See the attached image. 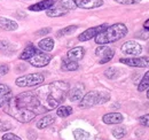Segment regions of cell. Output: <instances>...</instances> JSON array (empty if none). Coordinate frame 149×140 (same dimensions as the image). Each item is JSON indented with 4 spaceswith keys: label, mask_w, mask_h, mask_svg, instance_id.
Wrapping results in <instances>:
<instances>
[{
    "label": "cell",
    "mask_w": 149,
    "mask_h": 140,
    "mask_svg": "<svg viewBox=\"0 0 149 140\" xmlns=\"http://www.w3.org/2000/svg\"><path fill=\"white\" fill-rule=\"evenodd\" d=\"M69 88L70 86L67 82L57 80L46 85H41L32 92L41 109V113L44 114L55 109L61 105L68 97Z\"/></svg>",
    "instance_id": "obj_1"
},
{
    "label": "cell",
    "mask_w": 149,
    "mask_h": 140,
    "mask_svg": "<svg viewBox=\"0 0 149 140\" xmlns=\"http://www.w3.org/2000/svg\"><path fill=\"white\" fill-rule=\"evenodd\" d=\"M3 111L12 116L13 118L17 120L21 123H29L31 122L37 115L28 109L25 106H23L15 97H12L3 106Z\"/></svg>",
    "instance_id": "obj_2"
},
{
    "label": "cell",
    "mask_w": 149,
    "mask_h": 140,
    "mask_svg": "<svg viewBox=\"0 0 149 140\" xmlns=\"http://www.w3.org/2000/svg\"><path fill=\"white\" fill-rule=\"evenodd\" d=\"M127 32H129L127 27L124 23H115L110 27L108 25L94 39L97 45H107V44H111L120 40L122 38H124L127 35Z\"/></svg>",
    "instance_id": "obj_3"
},
{
    "label": "cell",
    "mask_w": 149,
    "mask_h": 140,
    "mask_svg": "<svg viewBox=\"0 0 149 140\" xmlns=\"http://www.w3.org/2000/svg\"><path fill=\"white\" fill-rule=\"evenodd\" d=\"M109 100H110V93L109 92H107V91H91L81 98V100L79 102V107L80 108H91L93 106L106 104Z\"/></svg>",
    "instance_id": "obj_4"
},
{
    "label": "cell",
    "mask_w": 149,
    "mask_h": 140,
    "mask_svg": "<svg viewBox=\"0 0 149 140\" xmlns=\"http://www.w3.org/2000/svg\"><path fill=\"white\" fill-rule=\"evenodd\" d=\"M45 77L42 74H29V75H24L19 77L15 80V84L19 88H33V86H38L41 83H44Z\"/></svg>",
    "instance_id": "obj_5"
},
{
    "label": "cell",
    "mask_w": 149,
    "mask_h": 140,
    "mask_svg": "<svg viewBox=\"0 0 149 140\" xmlns=\"http://www.w3.org/2000/svg\"><path fill=\"white\" fill-rule=\"evenodd\" d=\"M52 60V55L47 54V52H44V51H37L35 53V55L32 57H30L28 61L29 63L32 66V67H36V68H41V67H45L47 66Z\"/></svg>",
    "instance_id": "obj_6"
},
{
    "label": "cell",
    "mask_w": 149,
    "mask_h": 140,
    "mask_svg": "<svg viewBox=\"0 0 149 140\" xmlns=\"http://www.w3.org/2000/svg\"><path fill=\"white\" fill-rule=\"evenodd\" d=\"M120 63H124L129 67L135 68H147L149 67V56H133V57H122Z\"/></svg>",
    "instance_id": "obj_7"
},
{
    "label": "cell",
    "mask_w": 149,
    "mask_h": 140,
    "mask_svg": "<svg viewBox=\"0 0 149 140\" xmlns=\"http://www.w3.org/2000/svg\"><path fill=\"white\" fill-rule=\"evenodd\" d=\"M95 54L96 56L100 57V61L99 63L100 64H104V63H108L115 55V50L111 47H108V46H99L96 50H95Z\"/></svg>",
    "instance_id": "obj_8"
},
{
    "label": "cell",
    "mask_w": 149,
    "mask_h": 140,
    "mask_svg": "<svg viewBox=\"0 0 149 140\" xmlns=\"http://www.w3.org/2000/svg\"><path fill=\"white\" fill-rule=\"evenodd\" d=\"M107 27H108V24L104 23V24H101V25H97V27L90 28V29L85 30L84 32H81L80 35L78 36V40H79V41H87V40H91V39L95 38L101 31H103Z\"/></svg>",
    "instance_id": "obj_9"
},
{
    "label": "cell",
    "mask_w": 149,
    "mask_h": 140,
    "mask_svg": "<svg viewBox=\"0 0 149 140\" xmlns=\"http://www.w3.org/2000/svg\"><path fill=\"white\" fill-rule=\"evenodd\" d=\"M120 50L125 55H140L142 52V46L134 40H129L122 45Z\"/></svg>",
    "instance_id": "obj_10"
},
{
    "label": "cell",
    "mask_w": 149,
    "mask_h": 140,
    "mask_svg": "<svg viewBox=\"0 0 149 140\" xmlns=\"http://www.w3.org/2000/svg\"><path fill=\"white\" fill-rule=\"evenodd\" d=\"M77 8L81 9H94L103 5V0H74Z\"/></svg>",
    "instance_id": "obj_11"
},
{
    "label": "cell",
    "mask_w": 149,
    "mask_h": 140,
    "mask_svg": "<svg viewBox=\"0 0 149 140\" xmlns=\"http://www.w3.org/2000/svg\"><path fill=\"white\" fill-rule=\"evenodd\" d=\"M55 0H41L35 5H31L29 7L30 10L32 12H41V10H48L55 5Z\"/></svg>",
    "instance_id": "obj_12"
},
{
    "label": "cell",
    "mask_w": 149,
    "mask_h": 140,
    "mask_svg": "<svg viewBox=\"0 0 149 140\" xmlns=\"http://www.w3.org/2000/svg\"><path fill=\"white\" fill-rule=\"evenodd\" d=\"M83 97H84V85L79 84L76 85L74 88H69L68 98L70 99V101H80Z\"/></svg>",
    "instance_id": "obj_13"
},
{
    "label": "cell",
    "mask_w": 149,
    "mask_h": 140,
    "mask_svg": "<svg viewBox=\"0 0 149 140\" xmlns=\"http://www.w3.org/2000/svg\"><path fill=\"white\" fill-rule=\"evenodd\" d=\"M102 121L106 124L113 125V124H119L124 121V117L120 113H108L106 115H103Z\"/></svg>",
    "instance_id": "obj_14"
},
{
    "label": "cell",
    "mask_w": 149,
    "mask_h": 140,
    "mask_svg": "<svg viewBox=\"0 0 149 140\" xmlns=\"http://www.w3.org/2000/svg\"><path fill=\"white\" fill-rule=\"evenodd\" d=\"M68 13H69L68 9L63 8L62 6H60L58 4L55 2V5H54L51 9H48V10L46 12V15L49 16V18H60V16H63V15H65V14H68Z\"/></svg>",
    "instance_id": "obj_15"
},
{
    "label": "cell",
    "mask_w": 149,
    "mask_h": 140,
    "mask_svg": "<svg viewBox=\"0 0 149 140\" xmlns=\"http://www.w3.org/2000/svg\"><path fill=\"white\" fill-rule=\"evenodd\" d=\"M12 97L13 95L10 88L6 84H0V107H3Z\"/></svg>",
    "instance_id": "obj_16"
},
{
    "label": "cell",
    "mask_w": 149,
    "mask_h": 140,
    "mask_svg": "<svg viewBox=\"0 0 149 140\" xmlns=\"http://www.w3.org/2000/svg\"><path fill=\"white\" fill-rule=\"evenodd\" d=\"M19 28L17 23L10 18H0V29L6 30V31H14Z\"/></svg>",
    "instance_id": "obj_17"
},
{
    "label": "cell",
    "mask_w": 149,
    "mask_h": 140,
    "mask_svg": "<svg viewBox=\"0 0 149 140\" xmlns=\"http://www.w3.org/2000/svg\"><path fill=\"white\" fill-rule=\"evenodd\" d=\"M84 55H85V50L80 46L79 47H74L67 53V57L70 59V60H74V61L81 60L84 57Z\"/></svg>",
    "instance_id": "obj_18"
},
{
    "label": "cell",
    "mask_w": 149,
    "mask_h": 140,
    "mask_svg": "<svg viewBox=\"0 0 149 140\" xmlns=\"http://www.w3.org/2000/svg\"><path fill=\"white\" fill-rule=\"evenodd\" d=\"M38 47L44 52H52L54 48V39L53 38H44L38 43Z\"/></svg>",
    "instance_id": "obj_19"
},
{
    "label": "cell",
    "mask_w": 149,
    "mask_h": 140,
    "mask_svg": "<svg viewBox=\"0 0 149 140\" xmlns=\"http://www.w3.org/2000/svg\"><path fill=\"white\" fill-rule=\"evenodd\" d=\"M61 68H62V70H64V71H74V70H77L79 68V64H78L77 61H74V60H70V59L65 57L62 61Z\"/></svg>",
    "instance_id": "obj_20"
},
{
    "label": "cell",
    "mask_w": 149,
    "mask_h": 140,
    "mask_svg": "<svg viewBox=\"0 0 149 140\" xmlns=\"http://www.w3.org/2000/svg\"><path fill=\"white\" fill-rule=\"evenodd\" d=\"M54 122H55L54 116H52V115H47V116H44L41 120L38 121L37 127L38 129H46V127L51 126Z\"/></svg>",
    "instance_id": "obj_21"
},
{
    "label": "cell",
    "mask_w": 149,
    "mask_h": 140,
    "mask_svg": "<svg viewBox=\"0 0 149 140\" xmlns=\"http://www.w3.org/2000/svg\"><path fill=\"white\" fill-rule=\"evenodd\" d=\"M36 52H37L36 47H35L33 45H29V46H26V47L23 50V52L21 53L19 59H21V60H29L30 57H32V56L35 55Z\"/></svg>",
    "instance_id": "obj_22"
},
{
    "label": "cell",
    "mask_w": 149,
    "mask_h": 140,
    "mask_svg": "<svg viewBox=\"0 0 149 140\" xmlns=\"http://www.w3.org/2000/svg\"><path fill=\"white\" fill-rule=\"evenodd\" d=\"M72 114V108L69 106H58L56 109V115L58 117H68Z\"/></svg>",
    "instance_id": "obj_23"
},
{
    "label": "cell",
    "mask_w": 149,
    "mask_h": 140,
    "mask_svg": "<svg viewBox=\"0 0 149 140\" xmlns=\"http://www.w3.org/2000/svg\"><path fill=\"white\" fill-rule=\"evenodd\" d=\"M72 133H74V137L76 140H90V138H91V134L83 129H76V130H74Z\"/></svg>",
    "instance_id": "obj_24"
},
{
    "label": "cell",
    "mask_w": 149,
    "mask_h": 140,
    "mask_svg": "<svg viewBox=\"0 0 149 140\" xmlns=\"http://www.w3.org/2000/svg\"><path fill=\"white\" fill-rule=\"evenodd\" d=\"M148 88H149V71H147V72L143 75L142 79L140 80V83H139V85H138V91H139V92H145V91H147Z\"/></svg>",
    "instance_id": "obj_25"
},
{
    "label": "cell",
    "mask_w": 149,
    "mask_h": 140,
    "mask_svg": "<svg viewBox=\"0 0 149 140\" xmlns=\"http://www.w3.org/2000/svg\"><path fill=\"white\" fill-rule=\"evenodd\" d=\"M127 133V130L125 126H116L112 129V136L116 138V139H122L126 136Z\"/></svg>",
    "instance_id": "obj_26"
},
{
    "label": "cell",
    "mask_w": 149,
    "mask_h": 140,
    "mask_svg": "<svg viewBox=\"0 0 149 140\" xmlns=\"http://www.w3.org/2000/svg\"><path fill=\"white\" fill-rule=\"evenodd\" d=\"M77 29H78L77 25H69V27H67V28H63V29L58 30V31L56 32V36H57V37H64V36L71 35V34H74Z\"/></svg>",
    "instance_id": "obj_27"
},
{
    "label": "cell",
    "mask_w": 149,
    "mask_h": 140,
    "mask_svg": "<svg viewBox=\"0 0 149 140\" xmlns=\"http://www.w3.org/2000/svg\"><path fill=\"white\" fill-rule=\"evenodd\" d=\"M0 52L3 54H12L14 48L7 40H0Z\"/></svg>",
    "instance_id": "obj_28"
},
{
    "label": "cell",
    "mask_w": 149,
    "mask_h": 140,
    "mask_svg": "<svg viewBox=\"0 0 149 140\" xmlns=\"http://www.w3.org/2000/svg\"><path fill=\"white\" fill-rule=\"evenodd\" d=\"M57 4L60 6H62L63 8L68 9V10H72V9L77 8V6L74 4V0H57Z\"/></svg>",
    "instance_id": "obj_29"
},
{
    "label": "cell",
    "mask_w": 149,
    "mask_h": 140,
    "mask_svg": "<svg viewBox=\"0 0 149 140\" xmlns=\"http://www.w3.org/2000/svg\"><path fill=\"white\" fill-rule=\"evenodd\" d=\"M118 72H119V70L116 69V68H109V69H107L104 71V75H106V77L113 79V78L118 77Z\"/></svg>",
    "instance_id": "obj_30"
},
{
    "label": "cell",
    "mask_w": 149,
    "mask_h": 140,
    "mask_svg": "<svg viewBox=\"0 0 149 140\" xmlns=\"http://www.w3.org/2000/svg\"><path fill=\"white\" fill-rule=\"evenodd\" d=\"M12 129V124L7 121H3V120H0V131H9Z\"/></svg>",
    "instance_id": "obj_31"
},
{
    "label": "cell",
    "mask_w": 149,
    "mask_h": 140,
    "mask_svg": "<svg viewBox=\"0 0 149 140\" xmlns=\"http://www.w3.org/2000/svg\"><path fill=\"white\" fill-rule=\"evenodd\" d=\"M1 140H22V139L19 138V136L14 134V133H5L2 136Z\"/></svg>",
    "instance_id": "obj_32"
},
{
    "label": "cell",
    "mask_w": 149,
    "mask_h": 140,
    "mask_svg": "<svg viewBox=\"0 0 149 140\" xmlns=\"http://www.w3.org/2000/svg\"><path fill=\"white\" fill-rule=\"evenodd\" d=\"M139 123L146 127H149V114H146L139 118Z\"/></svg>",
    "instance_id": "obj_33"
},
{
    "label": "cell",
    "mask_w": 149,
    "mask_h": 140,
    "mask_svg": "<svg viewBox=\"0 0 149 140\" xmlns=\"http://www.w3.org/2000/svg\"><path fill=\"white\" fill-rule=\"evenodd\" d=\"M120 5H134V4H139L141 0H113Z\"/></svg>",
    "instance_id": "obj_34"
},
{
    "label": "cell",
    "mask_w": 149,
    "mask_h": 140,
    "mask_svg": "<svg viewBox=\"0 0 149 140\" xmlns=\"http://www.w3.org/2000/svg\"><path fill=\"white\" fill-rule=\"evenodd\" d=\"M135 36H136L138 38H140V39H145V40H146V39H148L149 38V31L143 29L142 31H139Z\"/></svg>",
    "instance_id": "obj_35"
},
{
    "label": "cell",
    "mask_w": 149,
    "mask_h": 140,
    "mask_svg": "<svg viewBox=\"0 0 149 140\" xmlns=\"http://www.w3.org/2000/svg\"><path fill=\"white\" fill-rule=\"evenodd\" d=\"M8 72H9V67L7 64H1L0 66V76L7 75Z\"/></svg>",
    "instance_id": "obj_36"
},
{
    "label": "cell",
    "mask_w": 149,
    "mask_h": 140,
    "mask_svg": "<svg viewBox=\"0 0 149 140\" xmlns=\"http://www.w3.org/2000/svg\"><path fill=\"white\" fill-rule=\"evenodd\" d=\"M51 32V29L49 28H44V29H41V30H38L37 32H36V36H46L48 35Z\"/></svg>",
    "instance_id": "obj_37"
},
{
    "label": "cell",
    "mask_w": 149,
    "mask_h": 140,
    "mask_svg": "<svg viewBox=\"0 0 149 140\" xmlns=\"http://www.w3.org/2000/svg\"><path fill=\"white\" fill-rule=\"evenodd\" d=\"M28 138H29V140H36L37 139V134L32 131H29L28 132Z\"/></svg>",
    "instance_id": "obj_38"
},
{
    "label": "cell",
    "mask_w": 149,
    "mask_h": 140,
    "mask_svg": "<svg viewBox=\"0 0 149 140\" xmlns=\"http://www.w3.org/2000/svg\"><path fill=\"white\" fill-rule=\"evenodd\" d=\"M143 29H145V30H148L149 31V18L145 22V23H143Z\"/></svg>",
    "instance_id": "obj_39"
},
{
    "label": "cell",
    "mask_w": 149,
    "mask_h": 140,
    "mask_svg": "<svg viewBox=\"0 0 149 140\" xmlns=\"http://www.w3.org/2000/svg\"><path fill=\"white\" fill-rule=\"evenodd\" d=\"M147 98H148V100H149V88L147 90Z\"/></svg>",
    "instance_id": "obj_40"
},
{
    "label": "cell",
    "mask_w": 149,
    "mask_h": 140,
    "mask_svg": "<svg viewBox=\"0 0 149 140\" xmlns=\"http://www.w3.org/2000/svg\"><path fill=\"white\" fill-rule=\"evenodd\" d=\"M148 50H149V44H148Z\"/></svg>",
    "instance_id": "obj_41"
}]
</instances>
